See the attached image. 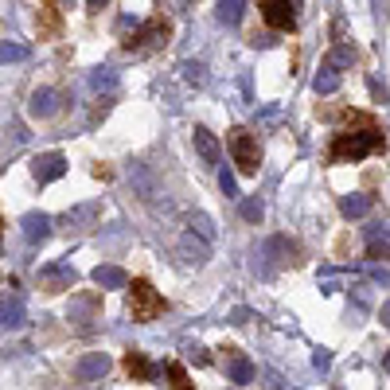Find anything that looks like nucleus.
I'll list each match as a JSON object with an SVG mask.
<instances>
[{"label": "nucleus", "mask_w": 390, "mask_h": 390, "mask_svg": "<svg viewBox=\"0 0 390 390\" xmlns=\"http://www.w3.org/2000/svg\"><path fill=\"white\" fill-rule=\"evenodd\" d=\"M242 12H246V0H219V24H227V28H235L242 20Z\"/></svg>", "instance_id": "dca6fc26"}, {"label": "nucleus", "mask_w": 390, "mask_h": 390, "mask_svg": "<svg viewBox=\"0 0 390 390\" xmlns=\"http://www.w3.org/2000/svg\"><path fill=\"white\" fill-rule=\"evenodd\" d=\"M219 188H222V195H227V199H242V195H238V184H235V172L222 168L219 172Z\"/></svg>", "instance_id": "393cba45"}, {"label": "nucleus", "mask_w": 390, "mask_h": 390, "mask_svg": "<svg viewBox=\"0 0 390 390\" xmlns=\"http://www.w3.org/2000/svg\"><path fill=\"white\" fill-rule=\"evenodd\" d=\"M355 63V51L351 47H339V51H332V66H351Z\"/></svg>", "instance_id": "bb28decb"}, {"label": "nucleus", "mask_w": 390, "mask_h": 390, "mask_svg": "<svg viewBox=\"0 0 390 390\" xmlns=\"http://www.w3.org/2000/svg\"><path fill=\"white\" fill-rule=\"evenodd\" d=\"M180 258H184L188 265H203L207 258H211V242H207L203 235H195V230H188V235L180 238Z\"/></svg>", "instance_id": "6e6552de"}, {"label": "nucleus", "mask_w": 390, "mask_h": 390, "mask_svg": "<svg viewBox=\"0 0 390 390\" xmlns=\"http://www.w3.org/2000/svg\"><path fill=\"white\" fill-rule=\"evenodd\" d=\"M168 375H172V386H192V383H188V375H184V367H176V363L168 367Z\"/></svg>", "instance_id": "cd10ccee"}, {"label": "nucleus", "mask_w": 390, "mask_h": 390, "mask_svg": "<svg viewBox=\"0 0 390 390\" xmlns=\"http://www.w3.org/2000/svg\"><path fill=\"white\" fill-rule=\"evenodd\" d=\"M90 277H94L98 289H129V277H125V270H121V265H98Z\"/></svg>", "instance_id": "ddd939ff"}, {"label": "nucleus", "mask_w": 390, "mask_h": 390, "mask_svg": "<svg viewBox=\"0 0 390 390\" xmlns=\"http://www.w3.org/2000/svg\"><path fill=\"white\" fill-rule=\"evenodd\" d=\"M184 82H188V86H203V82H207V66L195 63V59H188L184 63Z\"/></svg>", "instance_id": "5701e85b"}, {"label": "nucleus", "mask_w": 390, "mask_h": 390, "mask_svg": "<svg viewBox=\"0 0 390 390\" xmlns=\"http://www.w3.org/2000/svg\"><path fill=\"white\" fill-rule=\"evenodd\" d=\"M230 156H235L238 172L242 176H254L262 164V148H258V137L250 129H230Z\"/></svg>", "instance_id": "f03ea898"}, {"label": "nucleus", "mask_w": 390, "mask_h": 390, "mask_svg": "<svg viewBox=\"0 0 390 390\" xmlns=\"http://www.w3.org/2000/svg\"><path fill=\"white\" fill-rule=\"evenodd\" d=\"M20 230H24V238H28L31 246H43L47 238H51V230H55V219L43 215V211H28L20 219Z\"/></svg>", "instance_id": "423d86ee"}, {"label": "nucleus", "mask_w": 390, "mask_h": 390, "mask_svg": "<svg viewBox=\"0 0 390 390\" xmlns=\"http://www.w3.org/2000/svg\"><path fill=\"white\" fill-rule=\"evenodd\" d=\"M192 227H195V235H203V238H207V242L215 238V222H211V215H195Z\"/></svg>", "instance_id": "a878e982"}, {"label": "nucleus", "mask_w": 390, "mask_h": 390, "mask_svg": "<svg viewBox=\"0 0 390 390\" xmlns=\"http://www.w3.org/2000/svg\"><path fill=\"white\" fill-rule=\"evenodd\" d=\"M262 16H265V24L277 28V31L297 28V4L293 0H262Z\"/></svg>", "instance_id": "39448f33"}, {"label": "nucleus", "mask_w": 390, "mask_h": 390, "mask_svg": "<svg viewBox=\"0 0 390 390\" xmlns=\"http://www.w3.org/2000/svg\"><path fill=\"white\" fill-rule=\"evenodd\" d=\"M90 86H94V90H113V86H118V71H113V66H94Z\"/></svg>", "instance_id": "a211bd4d"}, {"label": "nucleus", "mask_w": 390, "mask_h": 390, "mask_svg": "<svg viewBox=\"0 0 390 390\" xmlns=\"http://www.w3.org/2000/svg\"><path fill=\"white\" fill-rule=\"evenodd\" d=\"M39 277L47 281V285L51 289H71L74 285V277H78V273H74V265H66V262H55V265H43V273H39Z\"/></svg>", "instance_id": "2eb2a0df"}, {"label": "nucleus", "mask_w": 390, "mask_h": 390, "mask_svg": "<svg viewBox=\"0 0 390 390\" xmlns=\"http://www.w3.org/2000/svg\"><path fill=\"white\" fill-rule=\"evenodd\" d=\"M31 176L39 180V184H51V180L66 176V156L63 153H43L31 160Z\"/></svg>", "instance_id": "0eeeda50"}, {"label": "nucleus", "mask_w": 390, "mask_h": 390, "mask_svg": "<svg viewBox=\"0 0 390 390\" xmlns=\"http://www.w3.org/2000/svg\"><path fill=\"white\" fill-rule=\"evenodd\" d=\"M28 110H31V118H55V113H59V90H51V86L31 90Z\"/></svg>", "instance_id": "9d476101"}, {"label": "nucleus", "mask_w": 390, "mask_h": 390, "mask_svg": "<svg viewBox=\"0 0 390 390\" xmlns=\"http://www.w3.org/2000/svg\"><path fill=\"white\" fill-rule=\"evenodd\" d=\"M98 219H102V203H78V207H71V211H63L55 222H59L63 230H71V235H78V230H90Z\"/></svg>", "instance_id": "20e7f679"}, {"label": "nucleus", "mask_w": 390, "mask_h": 390, "mask_svg": "<svg viewBox=\"0 0 390 390\" xmlns=\"http://www.w3.org/2000/svg\"><path fill=\"white\" fill-rule=\"evenodd\" d=\"M86 4H90V8H106L110 0H86Z\"/></svg>", "instance_id": "c756f323"}, {"label": "nucleus", "mask_w": 390, "mask_h": 390, "mask_svg": "<svg viewBox=\"0 0 390 390\" xmlns=\"http://www.w3.org/2000/svg\"><path fill=\"white\" fill-rule=\"evenodd\" d=\"M129 312H133V320H153V317H160L164 312V297L156 293L148 281H133L129 285Z\"/></svg>", "instance_id": "7ed1b4c3"}, {"label": "nucleus", "mask_w": 390, "mask_h": 390, "mask_svg": "<svg viewBox=\"0 0 390 390\" xmlns=\"http://www.w3.org/2000/svg\"><path fill=\"white\" fill-rule=\"evenodd\" d=\"M367 207H371L367 195H347L344 203H339V211H344L347 219H359V215H367Z\"/></svg>", "instance_id": "6ab92c4d"}, {"label": "nucleus", "mask_w": 390, "mask_h": 390, "mask_svg": "<svg viewBox=\"0 0 390 390\" xmlns=\"http://www.w3.org/2000/svg\"><path fill=\"white\" fill-rule=\"evenodd\" d=\"M106 371H110V355H102V351H90V355H82V359L74 363V375H78L82 383H94V379H102Z\"/></svg>", "instance_id": "9b49d317"}, {"label": "nucleus", "mask_w": 390, "mask_h": 390, "mask_svg": "<svg viewBox=\"0 0 390 390\" xmlns=\"http://www.w3.org/2000/svg\"><path fill=\"white\" fill-rule=\"evenodd\" d=\"M238 207H242V219H246V222H262V215H265V207H262V199H258V195H250V199H242V203H238Z\"/></svg>", "instance_id": "b1692460"}, {"label": "nucleus", "mask_w": 390, "mask_h": 390, "mask_svg": "<svg viewBox=\"0 0 390 390\" xmlns=\"http://www.w3.org/2000/svg\"><path fill=\"white\" fill-rule=\"evenodd\" d=\"M227 351V375H230V383H238V386H246L254 379V363L246 359L238 347H222Z\"/></svg>", "instance_id": "f8f14e48"}, {"label": "nucleus", "mask_w": 390, "mask_h": 390, "mask_svg": "<svg viewBox=\"0 0 390 390\" xmlns=\"http://www.w3.org/2000/svg\"><path fill=\"white\" fill-rule=\"evenodd\" d=\"M28 55L31 51L24 43H0V66H4V63H24Z\"/></svg>", "instance_id": "aec40b11"}, {"label": "nucleus", "mask_w": 390, "mask_h": 390, "mask_svg": "<svg viewBox=\"0 0 390 390\" xmlns=\"http://www.w3.org/2000/svg\"><path fill=\"white\" fill-rule=\"evenodd\" d=\"M312 86H317V94H332V90L339 86V71H336V66H328V71H320Z\"/></svg>", "instance_id": "412c9836"}, {"label": "nucleus", "mask_w": 390, "mask_h": 390, "mask_svg": "<svg viewBox=\"0 0 390 390\" xmlns=\"http://www.w3.org/2000/svg\"><path fill=\"white\" fill-rule=\"evenodd\" d=\"M125 367H129V375H137V379H153V375H156V367H153V363H148L140 351H129V355H125Z\"/></svg>", "instance_id": "f3484780"}, {"label": "nucleus", "mask_w": 390, "mask_h": 390, "mask_svg": "<svg viewBox=\"0 0 390 390\" xmlns=\"http://www.w3.org/2000/svg\"><path fill=\"white\" fill-rule=\"evenodd\" d=\"M192 145H195L199 160H203V164H211V168L222 160V148H219V140H215V133H211V129L195 125V133H192Z\"/></svg>", "instance_id": "1a4fd4ad"}, {"label": "nucleus", "mask_w": 390, "mask_h": 390, "mask_svg": "<svg viewBox=\"0 0 390 390\" xmlns=\"http://www.w3.org/2000/svg\"><path fill=\"white\" fill-rule=\"evenodd\" d=\"M383 317H386V324H390V304H386V309H383Z\"/></svg>", "instance_id": "7c9ffc66"}, {"label": "nucleus", "mask_w": 390, "mask_h": 390, "mask_svg": "<svg viewBox=\"0 0 390 390\" xmlns=\"http://www.w3.org/2000/svg\"><path fill=\"white\" fill-rule=\"evenodd\" d=\"M24 320H28L24 297H8V301H0V328H20Z\"/></svg>", "instance_id": "4468645a"}, {"label": "nucleus", "mask_w": 390, "mask_h": 390, "mask_svg": "<svg viewBox=\"0 0 390 390\" xmlns=\"http://www.w3.org/2000/svg\"><path fill=\"white\" fill-rule=\"evenodd\" d=\"M192 359L199 363V367H203V363H211V359H207V351H203V347H192Z\"/></svg>", "instance_id": "c85d7f7f"}, {"label": "nucleus", "mask_w": 390, "mask_h": 390, "mask_svg": "<svg viewBox=\"0 0 390 390\" xmlns=\"http://www.w3.org/2000/svg\"><path fill=\"white\" fill-rule=\"evenodd\" d=\"M379 148H383V133H379V129L367 121L363 129H344V133H336V140H332L328 156H332V160H363V156L379 153Z\"/></svg>", "instance_id": "f257e3e1"}, {"label": "nucleus", "mask_w": 390, "mask_h": 390, "mask_svg": "<svg viewBox=\"0 0 390 390\" xmlns=\"http://www.w3.org/2000/svg\"><path fill=\"white\" fill-rule=\"evenodd\" d=\"M129 180L140 188V195H153V176L145 172V164H129Z\"/></svg>", "instance_id": "4be33fe9"}]
</instances>
